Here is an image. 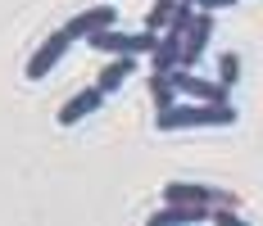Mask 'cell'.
<instances>
[{"mask_svg":"<svg viewBox=\"0 0 263 226\" xmlns=\"http://www.w3.org/2000/svg\"><path fill=\"white\" fill-rule=\"evenodd\" d=\"M182 5H195V0H182Z\"/></svg>","mask_w":263,"mask_h":226,"instance_id":"4fadbf2b","label":"cell"},{"mask_svg":"<svg viewBox=\"0 0 263 226\" xmlns=\"http://www.w3.org/2000/svg\"><path fill=\"white\" fill-rule=\"evenodd\" d=\"M168 81H173V91H177V100H227L232 91L222 86V81H213V77H200L195 68H168Z\"/></svg>","mask_w":263,"mask_h":226,"instance_id":"3957f363","label":"cell"},{"mask_svg":"<svg viewBox=\"0 0 263 226\" xmlns=\"http://www.w3.org/2000/svg\"><path fill=\"white\" fill-rule=\"evenodd\" d=\"M236 109L232 100H177L173 109L155 113L159 131H186V127H236Z\"/></svg>","mask_w":263,"mask_h":226,"instance_id":"6da1fadb","label":"cell"},{"mask_svg":"<svg viewBox=\"0 0 263 226\" xmlns=\"http://www.w3.org/2000/svg\"><path fill=\"white\" fill-rule=\"evenodd\" d=\"M218 81H222L227 91H232V86H236V81H240V54H236V50L218 54Z\"/></svg>","mask_w":263,"mask_h":226,"instance_id":"8fae6325","label":"cell"},{"mask_svg":"<svg viewBox=\"0 0 263 226\" xmlns=\"http://www.w3.org/2000/svg\"><path fill=\"white\" fill-rule=\"evenodd\" d=\"M150 104H155V113H163V109L177 104V91H173L168 73H150Z\"/></svg>","mask_w":263,"mask_h":226,"instance_id":"30bf717a","label":"cell"},{"mask_svg":"<svg viewBox=\"0 0 263 226\" xmlns=\"http://www.w3.org/2000/svg\"><path fill=\"white\" fill-rule=\"evenodd\" d=\"M100 104H105V95H100L96 86H86V91H78L73 100H64V104H59V113H54V122H59V127H78L82 118H91V113H96Z\"/></svg>","mask_w":263,"mask_h":226,"instance_id":"52a82bcc","label":"cell"},{"mask_svg":"<svg viewBox=\"0 0 263 226\" xmlns=\"http://www.w3.org/2000/svg\"><path fill=\"white\" fill-rule=\"evenodd\" d=\"M209 203H163L159 213H150V226H173V222H209Z\"/></svg>","mask_w":263,"mask_h":226,"instance_id":"ba28073f","label":"cell"},{"mask_svg":"<svg viewBox=\"0 0 263 226\" xmlns=\"http://www.w3.org/2000/svg\"><path fill=\"white\" fill-rule=\"evenodd\" d=\"M209 41H213V14L195 9L191 23H186V36H182V68H195L204 59V50H209Z\"/></svg>","mask_w":263,"mask_h":226,"instance_id":"5b68a950","label":"cell"},{"mask_svg":"<svg viewBox=\"0 0 263 226\" xmlns=\"http://www.w3.org/2000/svg\"><path fill=\"white\" fill-rule=\"evenodd\" d=\"M114 5H96V9H82V14H73L68 23H64V32H68V41H86L91 32H100V27H114Z\"/></svg>","mask_w":263,"mask_h":226,"instance_id":"8992f818","label":"cell"},{"mask_svg":"<svg viewBox=\"0 0 263 226\" xmlns=\"http://www.w3.org/2000/svg\"><path fill=\"white\" fill-rule=\"evenodd\" d=\"M236 0H195V9H209V14H218V9H232Z\"/></svg>","mask_w":263,"mask_h":226,"instance_id":"7c38bea8","label":"cell"},{"mask_svg":"<svg viewBox=\"0 0 263 226\" xmlns=\"http://www.w3.org/2000/svg\"><path fill=\"white\" fill-rule=\"evenodd\" d=\"M68 46H73V41H68V32H64V27H59V32H50V36H46V41L32 50V59H27L23 77H27V81H41V77H50V73H54V64L68 54Z\"/></svg>","mask_w":263,"mask_h":226,"instance_id":"277c9868","label":"cell"},{"mask_svg":"<svg viewBox=\"0 0 263 226\" xmlns=\"http://www.w3.org/2000/svg\"><path fill=\"white\" fill-rule=\"evenodd\" d=\"M155 41H159V32H118V27H100V32H91L86 36V46L91 50H100V54H150L155 50Z\"/></svg>","mask_w":263,"mask_h":226,"instance_id":"7a4b0ae2","label":"cell"},{"mask_svg":"<svg viewBox=\"0 0 263 226\" xmlns=\"http://www.w3.org/2000/svg\"><path fill=\"white\" fill-rule=\"evenodd\" d=\"M132 73H136V54H114V59L105 64V73L96 77V91H100V95H114Z\"/></svg>","mask_w":263,"mask_h":226,"instance_id":"9c48e42d","label":"cell"}]
</instances>
